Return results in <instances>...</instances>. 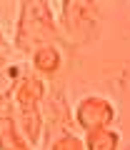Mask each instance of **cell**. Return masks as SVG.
<instances>
[{
	"mask_svg": "<svg viewBox=\"0 0 130 150\" xmlns=\"http://www.w3.org/2000/svg\"><path fill=\"white\" fill-rule=\"evenodd\" d=\"M100 10L95 0H60V28L73 43H83L95 33Z\"/></svg>",
	"mask_w": 130,
	"mask_h": 150,
	"instance_id": "2",
	"label": "cell"
},
{
	"mask_svg": "<svg viewBox=\"0 0 130 150\" xmlns=\"http://www.w3.org/2000/svg\"><path fill=\"white\" fill-rule=\"evenodd\" d=\"M50 150H85V140H80L73 133H63L53 145H50Z\"/></svg>",
	"mask_w": 130,
	"mask_h": 150,
	"instance_id": "10",
	"label": "cell"
},
{
	"mask_svg": "<svg viewBox=\"0 0 130 150\" xmlns=\"http://www.w3.org/2000/svg\"><path fill=\"white\" fill-rule=\"evenodd\" d=\"M18 125H20L23 135H25L28 140H30V145L35 148V145L40 143V135H43V125H45V118H43V110H20V120H18Z\"/></svg>",
	"mask_w": 130,
	"mask_h": 150,
	"instance_id": "8",
	"label": "cell"
},
{
	"mask_svg": "<svg viewBox=\"0 0 130 150\" xmlns=\"http://www.w3.org/2000/svg\"><path fill=\"white\" fill-rule=\"evenodd\" d=\"M30 65L38 75H45V78L58 75L60 68H63V53L58 50L55 43H45L30 53Z\"/></svg>",
	"mask_w": 130,
	"mask_h": 150,
	"instance_id": "5",
	"label": "cell"
},
{
	"mask_svg": "<svg viewBox=\"0 0 130 150\" xmlns=\"http://www.w3.org/2000/svg\"><path fill=\"white\" fill-rule=\"evenodd\" d=\"M60 38V25L53 15L48 0H20L15 20V48L30 55L45 43H55Z\"/></svg>",
	"mask_w": 130,
	"mask_h": 150,
	"instance_id": "1",
	"label": "cell"
},
{
	"mask_svg": "<svg viewBox=\"0 0 130 150\" xmlns=\"http://www.w3.org/2000/svg\"><path fill=\"white\" fill-rule=\"evenodd\" d=\"M85 150H120V133L113 128H100L85 133Z\"/></svg>",
	"mask_w": 130,
	"mask_h": 150,
	"instance_id": "9",
	"label": "cell"
},
{
	"mask_svg": "<svg viewBox=\"0 0 130 150\" xmlns=\"http://www.w3.org/2000/svg\"><path fill=\"white\" fill-rule=\"evenodd\" d=\"M115 105L103 95H85L75 105V123L80 125L85 133L100 128H113L115 123Z\"/></svg>",
	"mask_w": 130,
	"mask_h": 150,
	"instance_id": "3",
	"label": "cell"
},
{
	"mask_svg": "<svg viewBox=\"0 0 130 150\" xmlns=\"http://www.w3.org/2000/svg\"><path fill=\"white\" fill-rule=\"evenodd\" d=\"M23 65H5L0 70V112H5L8 103L13 100V93H15L18 80L23 78Z\"/></svg>",
	"mask_w": 130,
	"mask_h": 150,
	"instance_id": "7",
	"label": "cell"
},
{
	"mask_svg": "<svg viewBox=\"0 0 130 150\" xmlns=\"http://www.w3.org/2000/svg\"><path fill=\"white\" fill-rule=\"evenodd\" d=\"M0 150H35L30 140L23 135L18 118L0 112Z\"/></svg>",
	"mask_w": 130,
	"mask_h": 150,
	"instance_id": "6",
	"label": "cell"
},
{
	"mask_svg": "<svg viewBox=\"0 0 130 150\" xmlns=\"http://www.w3.org/2000/svg\"><path fill=\"white\" fill-rule=\"evenodd\" d=\"M120 150H130V143H128V145H125V148H120Z\"/></svg>",
	"mask_w": 130,
	"mask_h": 150,
	"instance_id": "12",
	"label": "cell"
},
{
	"mask_svg": "<svg viewBox=\"0 0 130 150\" xmlns=\"http://www.w3.org/2000/svg\"><path fill=\"white\" fill-rule=\"evenodd\" d=\"M8 65V45H5V40H3V35H0V70Z\"/></svg>",
	"mask_w": 130,
	"mask_h": 150,
	"instance_id": "11",
	"label": "cell"
},
{
	"mask_svg": "<svg viewBox=\"0 0 130 150\" xmlns=\"http://www.w3.org/2000/svg\"><path fill=\"white\" fill-rule=\"evenodd\" d=\"M45 80L43 75H32V73H23V78L18 80L15 93H13V100H15L18 110H38L45 100Z\"/></svg>",
	"mask_w": 130,
	"mask_h": 150,
	"instance_id": "4",
	"label": "cell"
}]
</instances>
